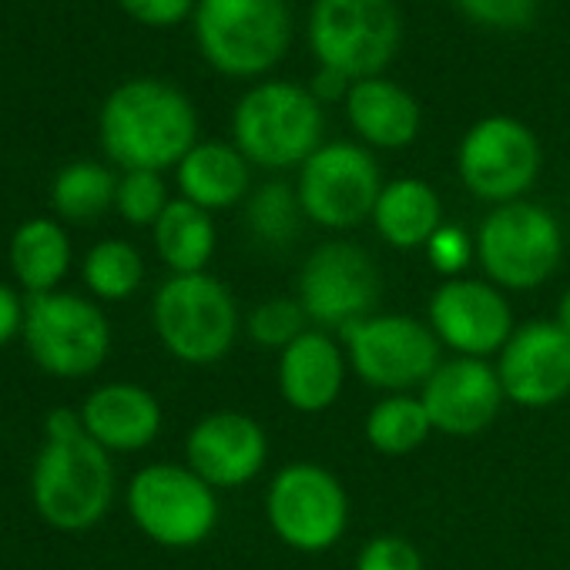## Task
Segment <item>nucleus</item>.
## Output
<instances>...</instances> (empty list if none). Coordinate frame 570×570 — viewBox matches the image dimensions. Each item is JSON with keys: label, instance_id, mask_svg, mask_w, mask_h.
<instances>
[{"label": "nucleus", "instance_id": "obj_9", "mask_svg": "<svg viewBox=\"0 0 570 570\" xmlns=\"http://www.w3.org/2000/svg\"><path fill=\"white\" fill-rule=\"evenodd\" d=\"M350 370L380 393H413L443 363V346L426 320L403 313H373L343 330Z\"/></svg>", "mask_w": 570, "mask_h": 570}, {"label": "nucleus", "instance_id": "obj_14", "mask_svg": "<svg viewBox=\"0 0 570 570\" xmlns=\"http://www.w3.org/2000/svg\"><path fill=\"white\" fill-rule=\"evenodd\" d=\"M24 340L38 366L55 376H88L111 350V330L101 309L71 293L31 296L24 309Z\"/></svg>", "mask_w": 570, "mask_h": 570}, {"label": "nucleus", "instance_id": "obj_19", "mask_svg": "<svg viewBox=\"0 0 570 570\" xmlns=\"http://www.w3.org/2000/svg\"><path fill=\"white\" fill-rule=\"evenodd\" d=\"M350 356L343 343L326 330H306L293 346L278 353L275 380L285 406L303 416L326 413L346 386Z\"/></svg>", "mask_w": 570, "mask_h": 570}, {"label": "nucleus", "instance_id": "obj_17", "mask_svg": "<svg viewBox=\"0 0 570 570\" xmlns=\"http://www.w3.org/2000/svg\"><path fill=\"white\" fill-rule=\"evenodd\" d=\"M420 400L433 423V433L470 440L480 436L500 416L507 396L490 360L453 356L436 366V373L423 383Z\"/></svg>", "mask_w": 570, "mask_h": 570}, {"label": "nucleus", "instance_id": "obj_4", "mask_svg": "<svg viewBox=\"0 0 570 570\" xmlns=\"http://www.w3.org/2000/svg\"><path fill=\"white\" fill-rule=\"evenodd\" d=\"M161 346L188 366L222 363L242 330V313L225 282L208 272L171 275L151 303Z\"/></svg>", "mask_w": 570, "mask_h": 570}, {"label": "nucleus", "instance_id": "obj_2", "mask_svg": "<svg viewBox=\"0 0 570 570\" xmlns=\"http://www.w3.org/2000/svg\"><path fill=\"white\" fill-rule=\"evenodd\" d=\"M191 101L151 78L115 88L101 108V145L128 171H165L198 145Z\"/></svg>", "mask_w": 570, "mask_h": 570}, {"label": "nucleus", "instance_id": "obj_21", "mask_svg": "<svg viewBox=\"0 0 570 570\" xmlns=\"http://www.w3.org/2000/svg\"><path fill=\"white\" fill-rule=\"evenodd\" d=\"M346 118L370 148L383 151H400L413 145L423 121L416 98L390 78L356 81L346 95Z\"/></svg>", "mask_w": 570, "mask_h": 570}, {"label": "nucleus", "instance_id": "obj_31", "mask_svg": "<svg viewBox=\"0 0 570 570\" xmlns=\"http://www.w3.org/2000/svg\"><path fill=\"white\" fill-rule=\"evenodd\" d=\"M118 212L125 215V222L131 225H151L161 218V212L168 208V191L158 171H128L118 181V195H115Z\"/></svg>", "mask_w": 570, "mask_h": 570}, {"label": "nucleus", "instance_id": "obj_10", "mask_svg": "<svg viewBox=\"0 0 570 570\" xmlns=\"http://www.w3.org/2000/svg\"><path fill=\"white\" fill-rule=\"evenodd\" d=\"M128 513L148 540L188 550L218 527V490L191 466L151 463L128 483Z\"/></svg>", "mask_w": 570, "mask_h": 570}, {"label": "nucleus", "instance_id": "obj_25", "mask_svg": "<svg viewBox=\"0 0 570 570\" xmlns=\"http://www.w3.org/2000/svg\"><path fill=\"white\" fill-rule=\"evenodd\" d=\"M11 265L35 296L51 293L71 265V242L58 222L35 218L11 242Z\"/></svg>", "mask_w": 570, "mask_h": 570}, {"label": "nucleus", "instance_id": "obj_26", "mask_svg": "<svg viewBox=\"0 0 570 570\" xmlns=\"http://www.w3.org/2000/svg\"><path fill=\"white\" fill-rule=\"evenodd\" d=\"M433 433V423L426 416V406L420 393H390L383 396L363 423L366 443L383 456H406L420 450Z\"/></svg>", "mask_w": 570, "mask_h": 570}, {"label": "nucleus", "instance_id": "obj_7", "mask_svg": "<svg viewBox=\"0 0 570 570\" xmlns=\"http://www.w3.org/2000/svg\"><path fill=\"white\" fill-rule=\"evenodd\" d=\"M403 41L393 0H316L309 11V48L320 68L346 75L353 85L383 78Z\"/></svg>", "mask_w": 570, "mask_h": 570}, {"label": "nucleus", "instance_id": "obj_33", "mask_svg": "<svg viewBox=\"0 0 570 570\" xmlns=\"http://www.w3.org/2000/svg\"><path fill=\"white\" fill-rule=\"evenodd\" d=\"M466 21L493 31H520L537 18V0H456Z\"/></svg>", "mask_w": 570, "mask_h": 570}, {"label": "nucleus", "instance_id": "obj_5", "mask_svg": "<svg viewBox=\"0 0 570 570\" xmlns=\"http://www.w3.org/2000/svg\"><path fill=\"white\" fill-rule=\"evenodd\" d=\"M195 38L215 71L258 78L293 45L289 0H198Z\"/></svg>", "mask_w": 570, "mask_h": 570}, {"label": "nucleus", "instance_id": "obj_12", "mask_svg": "<svg viewBox=\"0 0 570 570\" xmlns=\"http://www.w3.org/2000/svg\"><path fill=\"white\" fill-rule=\"evenodd\" d=\"M383 185L373 151L353 141H326L299 168L296 191L306 222L330 232H350L373 218Z\"/></svg>", "mask_w": 570, "mask_h": 570}, {"label": "nucleus", "instance_id": "obj_15", "mask_svg": "<svg viewBox=\"0 0 570 570\" xmlns=\"http://www.w3.org/2000/svg\"><path fill=\"white\" fill-rule=\"evenodd\" d=\"M426 323L440 346L470 360L500 356L517 330L507 293L497 289L490 278L473 275L443 278L436 285L426 306Z\"/></svg>", "mask_w": 570, "mask_h": 570}, {"label": "nucleus", "instance_id": "obj_36", "mask_svg": "<svg viewBox=\"0 0 570 570\" xmlns=\"http://www.w3.org/2000/svg\"><path fill=\"white\" fill-rule=\"evenodd\" d=\"M350 88H353V81H350L346 75L333 71V68H320L316 78H313V85H309V91H313V98H316L320 105L346 101Z\"/></svg>", "mask_w": 570, "mask_h": 570}, {"label": "nucleus", "instance_id": "obj_1", "mask_svg": "<svg viewBox=\"0 0 570 570\" xmlns=\"http://www.w3.org/2000/svg\"><path fill=\"white\" fill-rule=\"evenodd\" d=\"M48 446L35 463V507L58 530L95 527L115 500V466L108 450L95 443L85 420L55 410L45 423Z\"/></svg>", "mask_w": 570, "mask_h": 570}, {"label": "nucleus", "instance_id": "obj_38", "mask_svg": "<svg viewBox=\"0 0 570 570\" xmlns=\"http://www.w3.org/2000/svg\"><path fill=\"white\" fill-rule=\"evenodd\" d=\"M553 323L563 330V333H570V285L560 293V299H557V309H553Z\"/></svg>", "mask_w": 570, "mask_h": 570}, {"label": "nucleus", "instance_id": "obj_22", "mask_svg": "<svg viewBox=\"0 0 570 570\" xmlns=\"http://www.w3.org/2000/svg\"><path fill=\"white\" fill-rule=\"evenodd\" d=\"M376 235L396 252H416L433 242V235L446 225L443 202L436 188L423 178H393L383 185L380 202L373 208Z\"/></svg>", "mask_w": 570, "mask_h": 570}, {"label": "nucleus", "instance_id": "obj_28", "mask_svg": "<svg viewBox=\"0 0 570 570\" xmlns=\"http://www.w3.org/2000/svg\"><path fill=\"white\" fill-rule=\"evenodd\" d=\"M145 278V262L135 245L121 238L98 242L85 258V282L98 299L121 303L138 293Z\"/></svg>", "mask_w": 570, "mask_h": 570}, {"label": "nucleus", "instance_id": "obj_6", "mask_svg": "<svg viewBox=\"0 0 570 570\" xmlns=\"http://www.w3.org/2000/svg\"><path fill=\"white\" fill-rule=\"evenodd\" d=\"M473 242L480 268L503 293L540 289L563 262V228L557 215L527 198L490 208Z\"/></svg>", "mask_w": 570, "mask_h": 570}, {"label": "nucleus", "instance_id": "obj_18", "mask_svg": "<svg viewBox=\"0 0 570 570\" xmlns=\"http://www.w3.org/2000/svg\"><path fill=\"white\" fill-rule=\"evenodd\" d=\"M188 466L215 490H235L252 483L268 463L265 426L238 410H218L202 416L185 440Z\"/></svg>", "mask_w": 570, "mask_h": 570}, {"label": "nucleus", "instance_id": "obj_37", "mask_svg": "<svg viewBox=\"0 0 570 570\" xmlns=\"http://www.w3.org/2000/svg\"><path fill=\"white\" fill-rule=\"evenodd\" d=\"M18 330H24V306L14 289L0 285V346H4Z\"/></svg>", "mask_w": 570, "mask_h": 570}, {"label": "nucleus", "instance_id": "obj_35", "mask_svg": "<svg viewBox=\"0 0 570 570\" xmlns=\"http://www.w3.org/2000/svg\"><path fill=\"white\" fill-rule=\"evenodd\" d=\"M118 4L141 24L171 28L191 14V0H118Z\"/></svg>", "mask_w": 570, "mask_h": 570}, {"label": "nucleus", "instance_id": "obj_20", "mask_svg": "<svg viewBox=\"0 0 570 570\" xmlns=\"http://www.w3.org/2000/svg\"><path fill=\"white\" fill-rule=\"evenodd\" d=\"M85 430L105 450H145L161 433L158 400L135 383H108L95 390L81 410Z\"/></svg>", "mask_w": 570, "mask_h": 570}, {"label": "nucleus", "instance_id": "obj_27", "mask_svg": "<svg viewBox=\"0 0 570 570\" xmlns=\"http://www.w3.org/2000/svg\"><path fill=\"white\" fill-rule=\"evenodd\" d=\"M245 218H248L255 242H262L268 248H289L296 242V235L303 232L306 215L299 205V191L293 185L265 181L262 188H255L248 195Z\"/></svg>", "mask_w": 570, "mask_h": 570}, {"label": "nucleus", "instance_id": "obj_24", "mask_svg": "<svg viewBox=\"0 0 570 570\" xmlns=\"http://www.w3.org/2000/svg\"><path fill=\"white\" fill-rule=\"evenodd\" d=\"M215 245H218V232L212 212L185 198L168 202V208L155 222V248L175 275L205 272V265L215 255Z\"/></svg>", "mask_w": 570, "mask_h": 570}, {"label": "nucleus", "instance_id": "obj_32", "mask_svg": "<svg viewBox=\"0 0 570 570\" xmlns=\"http://www.w3.org/2000/svg\"><path fill=\"white\" fill-rule=\"evenodd\" d=\"M356 570H426L420 547L403 533H376L356 553Z\"/></svg>", "mask_w": 570, "mask_h": 570}, {"label": "nucleus", "instance_id": "obj_34", "mask_svg": "<svg viewBox=\"0 0 570 570\" xmlns=\"http://www.w3.org/2000/svg\"><path fill=\"white\" fill-rule=\"evenodd\" d=\"M426 255H430V265H433L440 275L456 278V275H463V268L476 258V242H473L463 228L443 225V228L433 235V242L426 245Z\"/></svg>", "mask_w": 570, "mask_h": 570}, {"label": "nucleus", "instance_id": "obj_13", "mask_svg": "<svg viewBox=\"0 0 570 570\" xmlns=\"http://www.w3.org/2000/svg\"><path fill=\"white\" fill-rule=\"evenodd\" d=\"M540 165L543 151L537 135L510 115L480 118L456 148L460 181L493 208L520 202L540 178Z\"/></svg>", "mask_w": 570, "mask_h": 570}, {"label": "nucleus", "instance_id": "obj_30", "mask_svg": "<svg viewBox=\"0 0 570 570\" xmlns=\"http://www.w3.org/2000/svg\"><path fill=\"white\" fill-rule=\"evenodd\" d=\"M309 330V316L303 309V303L296 296H272L262 299L248 320H245V333L255 346L262 350H285L293 346L303 333Z\"/></svg>", "mask_w": 570, "mask_h": 570}, {"label": "nucleus", "instance_id": "obj_8", "mask_svg": "<svg viewBox=\"0 0 570 570\" xmlns=\"http://www.w3.org/2000/svg\"><path fill=\"white\" fill-rule=\"evenodd\" d=\"M265 520L289 550L326 553L346 537L350 493L323 463H285L265 490Z\"/></svg>", "mask_w": 570, "mask_h": 570}, {"label": "nucleus", "instance_id": "obj_11", "mask_svg": "<svg viewBox=\"0 0 570 570\" xmlns=\"http://www.w3.org/2000/svg\"><path fill=\"white\" fill-rule=\"evenodd\" d=\"M380 296L383 272L376 258L350 238L323 242L303 258L296 299L316 330H350L353 323L376 313Z\"/></svg>", "mask_w": 570, "mask_h": 570}, {"label": "nucleus", "instance_id": "obj_23", "mask_svg": "<svg viewBox=\"0 0 570 570\" xmlns=\"http://www.w3.org/2000/svg\"><path fill=\"white\" fill-rule=\"evenodd\" d=\"M252 171L245 155L225 141H198L178 165L181 198L205 208L222 212L238 205L248 195Z\"/></svg>", "mask_w": 570, "mask_h": 570}, {"label": "nucleus", "instance_id": "obj_29", "mask_svg": "<svg viewBox=\"0 0 570 570\" xmlns=\"http://www.w3.org/2000/svg\"><path fill=\"white\" fill-rule=\"evenodd\" d=\"M118 181L108 168L95 161L68 165L55 181V208L68 222H91L115 205Z\"/></svg>", "mask_w": 570, "mask_h": 570}, {"label": "nucleus", "instance_id": "obj_16", "mask_svg": "<svg viewBox=\"0 0 570 570\" xmlns=\"http://www.w3.org/2000/svg\"><path fill=\"white\" fill-rule=\"evenodd\" d=\"M497 376L513 406H557L570 396V333L553 320H530L517 326L497 356Z\"/></svg>", "mask_w": 570, "mask_h": 570}, {"label": "nucleus", "instance_id": "obj_3", "mask_svg": "<svg viewBox=\"0 0 570 570\" xmlns=\"http://www.w3.org/2000/svg\"><path fill=\"white\" fill-rule=\"evenodd\" d=\"M323 105L293 81H262L232 111V138L248 165L303 168L323 148Z\"/></svg>", "mask_w": 570, "mask_h": 570}]
</instances>
